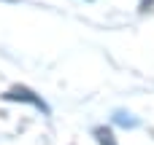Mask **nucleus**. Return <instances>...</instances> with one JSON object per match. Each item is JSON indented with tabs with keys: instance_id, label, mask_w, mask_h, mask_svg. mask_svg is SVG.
Returning a JSON list of instances; mask_svg holds the SVG:
<instances>
[{
	"instance_id": "nucleus-3",
	"label": "nucleus",
	"mask_w": 154,
	"mask_h": 145,
	"mask_svg": "<svg viewBox=\"0 0 154 145\" xmlns=\"http://www.w3.org/2000/svg\"><path fill=\"white\" fill-rule=\"evenodd\" d=\"M92 135H95V140H97L100 145H116V137H114V132H111V129H106V126H97Z\"/></svg>"
},
{
	"instance_id": "nucleus-1",
	"label": "nucleus",
	"mask_w": 154,
	"mask_h": 145,
	"mask_svg": "<svg viewBox=\"0 0 154 145\" xmlns=\"http://www.w3.org/2000/svg\"><path fill=\"white\" fill-rule=\"evenodd\" d=\"M3 100H8V102H27V105H32V108H38L43 116H49L51 110H49V105L41 100V94H35L32 89H27V86H11L5 94H3Z\"/></svg>"
},
{
	"instance_id": "nucleus-2",
	"label": "nucleus",
	"mask_w": 154,
	"mask_h": 145,
	"mask_svg": "<svg viewBox=\"0 0 154 145\" xmlns=\"http://www.w3.org/2000/svg\"><path fill=\"white\" fill-rule=\"evenodd\" d=\"M114 121H116L119 126H125V129H135V126L141 124L133 113H125V110H116V113H114Z\"/></svg>"
}]
</instances>
